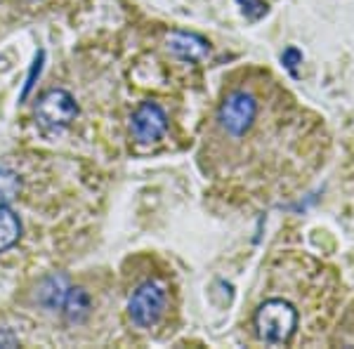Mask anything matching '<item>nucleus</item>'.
<instances>
[{
  "label": "nucleus",
  "mask_w": 354,
  "mask_h": 349,
  "mask_svg": "<svg viewBox=\"0 0 354 349\" xmlns=\"http://www.w3.org/2000/svg\"><path fill=\"white\" fill-rule=\"evenodd\" d=\"M66 290H68V283L64 276H50V279H45L41 290H38V300L48 309H62Z\"/></svg>",
  "instance_id": "1a4fd4ad"
},
{
  "label": "nucleus",
  "mask_w": 354,
  "mask_h": 349,
  "mask_svg": "<svg viewBox=\"0 0 354 349\" xmlns=\"http://www.w3.org/2000/svg\"><path fill=\"white\" fill-rule=\"evenodd\" d=\"M281 64L290 73V76H298V66L302 64V53L298 48H293V45H290V48H286L281 53Z\"/></svg>",
  "instance_id": "f8f14e48"
},
{
  "label": "nucleus",
  "mask_w": 354,
  "mask_h": 349,
  "mask_svg": "<svg viewBox=\"0 0 354 349\" xmlns=\"http://www.w3.org/2000/svg\"><path fill=\"white\" fill-rule=\"evenodd\" d=\"M236 3L241 5L245 19H250V21H258L270 12V5H267L265 0H236Z\"/></svg>",
  "instance_id": "9b49d317"
},
{
  "label": "nucleus",
  "mask_w": 354,
  "mask_h": 349,
  "mask_svg": "<svg viewBox=\"0 0 354 349\" xmlns=\"http://www.w3.org/2000/svg\"><path fill=\"white\" fill-rule=\"evenodd\" d=\"M168 128V116L156 102H142L133 113V135L137 142H156Z\"/></svg>",
  "instance_id": "39448f33"
},
{
  "label": "nucleus",
  "mask_w": 354,
  "mask_h": 349,
  "mask_svg": "<svg viewBox=\"0 0 354 349\" xmlns=\"http://www.w3.org/2000/svg\"><path fill=\"white\" fill-rule=\"evenodd\" d=\"M165 312V288L153 281L142 283L128 302V314L135 326L151 328Z\"/></svg>",
  "instance_id": "20e7f679"
},
{
  "label": "nucleus",
  "mask_w": 354,
  "mask_h": 349,
  "mask_svg": "<svg viewBox=\"0 0 354 349\" xmlns=\"http://www.w3.org/2000/svg\"><path fill=\"white\" fill-rule=\"evenodd\" d=\"M62 312H64V317L68 321H73V323L83 321L90 314V295L85 293L83 288L68 285L66 297H64V302H62Z\"/></svg>",
  "instance_id": "0eeeda50"
},
{
  "label": "nucleus",
  "mask_w": 354,
  "mask_h": 349,
  "mask_svg": "<svg viewBox=\"0 0 354 349\" xmlns=\"http://www.w3.org/2000/svg\"><path fill=\"white\" fill-rule=\"evenodd\" d=\"M255 330L267 345H286L298 330V309L281 297L265 300L255 312Z\"/></svg>",
  "instance_id": "f257e3e1"
},
{
  "label": "nucleus",
  "mask_w": 354,
  "mask_h": 349,
  "mask_svg": "<svg viewBox=\"0 0 354 349\" xmlns=\"http://www.w3.org/2000/svg\"><path fill=\"white\" fill-rule=\"evenodd\" d=\"M168 50L180 57V59L198 62L210 53V43L203 36H196V33L173 31L168 36Z\"/></svg>",
  "instance_id": "423d86ee"
},
{
  "label": "nucleus",
  "mask_w": 354,
  "mask_h": 349,
  "mask_svg": "<svg viewBox=\"0 0 354 349\" xmlns=\"http://www.w3.org/2000/svg\"><path fill=\"white\" fill-rule=\"evenodd\" d=\"M41 68H43V53L36 57V62H33V68H31V73H28V78H26V85H24V93H21V97H26L28 93H31V88L36 85V78L41 76Z\"/></svg>",
  "instance_id": "ddd939ff"
},
{
  "label": "nucleus",
  "mask_w": 354,
  "mask_h": 349,
  "mask_svg": "<svg viewBox=\"0 0 354 349\" xmlns=\"http://www.w3.org/2000/svg\"><path fill=\"white\" fill-rule=\"evenodd\" d=\"M19 194V177L12 170L0 168V203L8 205Z\"/></svg>",
  "instance_id": "9d476101"
},
{
  "label": "nucleus",
  "mask_w": 354,
  "mask_h": 349,
  "mask_svg": "<svg viewBox=\"0 0 354 349\" xmlns=\"http://www.w3.org/2000/svg\"><path fill=\"white\" fill-rule=\"evenodd\" d=\"M78 116V104L66 90H48L36 106V118L41 123V128L50 130H64L68 128Z\"/></svg>",
  "instance_id": "7ed1b4c3"
},
{
  "label": "nucleus",
  "mask_w": 354,
  "mask_h": 349,
  "mask_svg": "<svg viewBox=\"0 0 354 349\" xmlns=\"http://www.w3.org/2000/svg\"><path fill=\"white\" fill-rule=\"evenodd\" d=\"M21 236V222L15 210H10L5 203H0V253L10 250Z\"/></svg>",
  "instance_id": "6e6552de"
},
{
  "label": "nucleus",
  "mask_w": 354,
  "mask_h": 349,
  "mask_svg": "<svg viewBox=\"0 0 354 349\" xmlns=\"http://www.w3.org/2000/svg\"><path fill=\"white\" fill-rule=\"evenodd\" d=\"M260 113V102L255 95L245 93V90H234L222 100L218 109V123L227 135L239 140L245 137L253 130L255 121Z\"/></svg>",
  "instance_id": "f03ea898"
}]
</instances>
